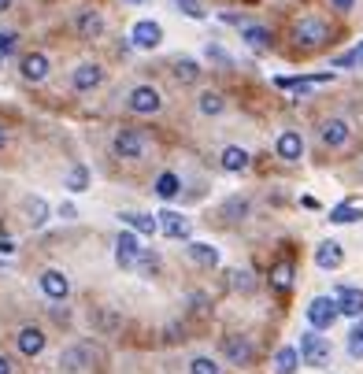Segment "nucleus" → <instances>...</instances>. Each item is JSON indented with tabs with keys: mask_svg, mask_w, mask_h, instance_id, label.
Here are the masks:
<instances>
[{
	"mask_svg": "<svg viewBox=\"0 0 363 374\" xmlns=\"http://www.w3.org/2000/svg\"><path fill=\"white\" fill-rule=\"evenodd\" d=\"M223 215H230V219H245V215H249V200H241V197H234V200H226V208H223Z\"/></svg>",
	"mask_w": 363,
	"mask_h": 374,
	"instance_id": "obj_37",
	"label": "nucleus"
},
{
	"mask_svg": "<svg viewBox=\"0 0 363 374\" xmlns=\"http://www.w3.org/2000/svg\"><path fill=\"white\" fill-rule=\"evenodd\" d=\"M271 285H274V289H282V293L293 285V264H289V259H282V264H274V267H271Z\"/></svg>",
	"mask_w": 363,
	"mask_h": 374,
	"instance_id": "obj_28",
	"label": "nucleus"
},
{
	"mask_svg": "<svg viewBox=\"0 0 363 374\" xmlns=\"http://www.w3.org/2000/svg\"><path fill=\"white\" fill-rule=\"evenodd\" d=\"M174 78H178V82H196V78H201V67H196V60H178L174 63Z\"/></svg>",
	"mask_w": 363,
	"mask_h": 374,
	"instance_id": "obj_31",
	"label": "nucleus"
},
{
	"mask_svg": "<svg viewBox=\"0 0 363 374\" xmlns=\"http://www.w3.org/2000/svg\"><path fill=\"white\" fill-rule=\"evenodd\" d=\"M130 41H134L138 48H156L163 41V26L152 23V19H138L134 30H130Z\"/></svg>",
	"mask_w": 363,
	"mask_h": 374,
	"instance_id": "obj_6",
	"label": "nucleus"
},
{
	"mask_svg": "<svg viewBox=\"0 0 363 374\" xmlns=\"http://www.w3.org/2000/svg\"><path fill=\"white\" fill-rule=\"evenodd\" d=\"M4 11H11V0H0V15H4Z\"/></svg>",
	"mask_w": 363,
	"mask_h": 374,
	"instance_id": "obj_46",
	"label": "nucleus"
},
{
	"mask_svg": "<svg viewBox=\"0 0 363 374\" xmlns=\"http://www.w3.org/2000/svg\"><path fill=\"white\" fill-rule=\"evenodd\" d=\"M274 149H278V156H282V159H289V164H293V159H301L304 141H301V134H296V130H286V134H278Z\"/></svg>",
	"mask_w": 363,
	"mask_h": 374,
	"instance_id": "obj_17",
	"label": "nucleus"
},
{
	"mask_svg": "<svg viewBox=\"0 0 363 374\" xmlns=\"http://www.w3.org/2000/svg\"><path fill=\"white\" fill-rule=\"evenodd\" d=\"M126 108L134 111V115H156V111L163 108V96H160L156 86H138V89H130Z\"/></svg>",
	"mask_w": 363,
	"mask_h": 374,
	"instance_id": "obj_3",
	"label": "nucleus"
},
{
	"mask_svg": "<svg viewBox=\"0 0 363 374\" xmlns=\"http://www.w3.org/2000/svg\"><path fill=\"white\" fill-rule=\"evenodd\" d=\"M111 149H115V156H119V159H138L145 152V137L138 134V130H119L115 141H111Z\"/></svg>",
	"mask_w": 363,
	"mask_h": 374,
	"instance_id": "obj_5",
	"label": "nucleus"
},
{
	"mask_svg": "<svg viewBox=\"0 0 363 374\" xmlns=\"http://www.w3.org/2000/svg\"><path fill=\"white\" fill-rule=\"evenodd\" d=\"M19 352H23V356L45 352V334H41L38 327H23V330H19Z\"/></svg>",
	"mask_w": 363,
	"mask_h": 374,
	"instance_id": "obj_19",
	"label": "nucleus"
},
{
	"mask_svg": "<svg viewBox=\"0 0 363 374\" xmlns=\"http://www.w3.org/2000/svg\"><path fill=\"white\" fill-rule=\"evenodd\" d=\"M126 226H134L138 234H156L160 230V215H141V211H123L119 215Z\"/></svg>",
	"mask_w": 363,
	"mask_h": 374,
	"instance_id": "obj_21",
	"label": "nucleus"
},
{
	"mask_svg": "<svg viewBox=\"0 0 363 374\" xmlns=\"http://www.w3.org/2000/svg\"><path fill=\"white\" fill-rule=\"evenodd\" d=\"M182 189V182H178V174H171V171H163L160 178H156V193H160V197L163 200H171L174 197V193Z\"/></svg>",
	"mask_w": 363,
	"mask_h": 374,
	"instance_id": "obj_30",
	"label": "nucleus"
},
{
	"mask_svg": "<svg viewBox=\"0 0 363 374\" xmlns=\"http://www.w3.org/2000/svg\"><path fill=\"white\" fill-rule=\"evenodd\" d=\"M82 363H86V352H82V348H67V352L60 356V367L63 370H82Z\"/></svg>",
	"mask_w": 363,
	"mask_h": 374,
	"instance_id": "obj_32",
	"label": "nucleus"
},
{
	"mask_svg": "<svg viewBox=\"0 0 363 374\" xmlns=\"http://www.w3.org/2000/svg\"><path fill=\"white\" fill-rule=\"evenodd\" d=\"M123 4H138L141 8V4H148V0H123Z\"/></svg>",
	"mask_w": 363,
	"mask_h": 374,
	"instance_id": "obj_48",
	"label": "nucleus"
},
{
	"mask_svg": "<svg viewBox=\"0 0 363 374\" xmlns=\"http://www.w3.org/2000/svg\"><path fill=\"white\" fill-rule=\"evenodd\" d=\"M296 363H301V348H278L274 356V374H296Z\"/></svg>",
	"mask_w": 363,
	"mask_h": 374,
	"instance_id": "obj_23",
	"label": "nucleus"
},
{
	"mask_svg": "<svg viewBox=\"0 0 363 374\" xmlns=\"http://www.w3.org/2000/svg\"><path fill=\"white\" fill-rule=\"evenodd\" d=\"M196 108H201V115H219V111L226 108V101H223V96L219 93H201V101H196Z\"/></svg>",
	"mask_w": 363,
	"mask_h": 374,
	"instance_id": "obj_29",
	"label": "nucleus"
},
{
	"mask_svg": "<svg viewBox=\"0 0 363 374\" xmlns=\"http://www.w3.org/2000/svg\"><path fill=\"white\" fill-rule=\"evenodd\" d=\"M60 219H67V222H74V219H78V211H74V204H60Z\"/></svg>",
	"mask_w": 363,
	"mask_h": 374,
	"instance_id": "obj_42",
	"label": "nucleus"
},
{
	"mask_svg": "<svg viewBox=\"0 0 363 374\" xmlns=\"http://www.w3.org/2000/svg\"><path fill=\"white\" fill-rule=\"evenodd\" d=\"M301 360L308 367H326L330 363V341L319 337V330H308L301 337Z\"/></svg>",
	"mask_w": 363,
	"mask_h": 374,
	"instance_id": "obj_2",
	"label": "nucleus"
},
{
	"mask_svg": "<svg viewBox=\"0 0 363 374\" xmlns=\"http://www.w3.org/2000/svg\"><path fill=\"white\" fill-rule=\"evenodd\" d=\"M245 167H249V152L238 149V144H230V149H223V171L230 174H241Z\"/></svg>",
	"mask_w": 363,
	"mask_h": 374,
	"instance_id": "obj_22",
	"label": "nucleus"
},
{
	"mask_svg": "<svg viewBox=\"0 0 363 374\" xmlns=\"http://www.w3.org/2000/svg\"><path fill=\"white\" fill-rule=\"evenodd\" d=\"M78 34H82V41H96V38H101L104 34V15L101 11H82L78 15Z\"/></svg>",
	"mask_w": 363,
	"mask_h": 374,
	"instance_id": "obj_15",
	"label": "nucleus"
},
{
	"mask_svg": "<svg viewBox=\"0 0 363 374\" xmlns=\"http://www.w3.org/2000/svg\"><path fill=\"white\" fill-rule=\"evenodd\" d=\"M160 230L171 241H186L189 237V222L178 215V211H160Z\"/></svg>",
	"mask_w": 363,
	"mask_h": 374,
	"instance_id": "obj_14",
	"label": "nucleus"
},
{
	"mask_svg": "<svg viewBox=\"0 0 363 374\" xmlns=\"http://www.w3.org/2000/svg\"><path fill=\"white\" fill-rule=\"evenodd\" d=\"M330 4H334L337 11H352V4H356V0H330Z\"/></svg>",
	"mask_w": 363,
	"mask_h": 374,
	"instance_id": "obj_44",
	"label": "nucleus"
},
{
	"mask_svg": "<svg viewBox=\"0 0 363 374\" xmlns=\"http://www.w3.org/2000/svg\"><path fill=\"white\" fill-rule=\"evenodd\" d=\"M174 8L182 11V15H189V19H204V4H201V0H174Z\"/></svg>",
	"mask_w": 363,
	"mask_h": 374,
	"instance_id": "obj_35",
	"label": "nucleus"
},
{
	"mask_svg": "<svg viewBox=\"0 0 363 374\" xmlns=\"http://www.w3.org/2000/svg\"><path fill=\"white\" fill-rule=\"evenodd\" d=\"M71 82H74V89H78V93H89V89H96V86L104 82V71L96 67V63H82V67L74 71Z\"/></svg>",
	"mask_w": 363,
	"mask_h": 374,
	"instance_id": "obj_13",
	"label": "nucleus"
},
{
	"mask_svg": "<svg viewBox=\"0 0 363 374\" xmlns=\"http://www.w3.org/2000/svg\"><path fill=\"white\" fill-rule=\"evenodd\" d=\"M26 219H30V226H45L48 222V204H45V197H26Z\"/></svg>",
	"mask_w": 363,
	"mask_h": 374,
	"instance_id": "obj_25",
	"label": "nucleus"
},
{
	"mask_svg": "<svg viewBox=\"0 0 363 374\" xmlns=\"http://www.w3.org/2000/svg\"><path fill=\"white\" fill-rule=\"evenodd\" d=\"M138 264H141V271H148V274H152V271L160 267V256L145 249V252H141V259H138Z\"/></svg>",
	"mask_w": 363,
	"mask_h": 374,
	"instance_id": "obj_40",
	"label": "nucleus"
},
{
	"mask_svg": "<svg viewBox=\"0 0 363 374\" xmlns=\"http://www.w3.org/2000/svg\"><path fill=\"white\" fill-rule=\"evenodd\" d=\"M189 374H219V363L208 360V356H196V360L189 363Z\"/></svg>",
	"mask_w": 363,
	"mask_h": 374,
	"instance_id": "obj_36",
	"label": "nucleus"
},
{
	"mask_svg": "<svg viewBox=\"0 0 363 374\" xmlns=\"http://www.w3.org/2000/svg\"><path fill=\"white\" fill-rule=\"evenodd\" d=\"M19 71H23L26 82H45L48 78V56L45 52H26L23 63H19Z\"/></svg>",
	"mask_w": 363,
	"mask_h": 374,
	"instance_id": "obj_12",
	"label": "nucleus"
},
{
	"mask_svg": "<svg viewBox=\"0 0 363 374\" xmlns=\"http://www.w3.org/2000/svg\"><path fill=\"white\" fill-rule=\"evenodd\" d=\"M293 38H296V45H304V48H319L323 41H330V26L323 19H315V15H308V19H301L293 26Z\"/></svg>",
	"mask_w": 363,
	"mask_h": 374,
	"instance_id": "obj_1",
	"label": "nucleus"
},
{
	"mask_svg": "<svg viewBox=\"0 0 363 374\" xmlns=\"http://www.w3.org/2000/svg\"><path fill=\"white\" fill-rule=\"evenodd\" d=\"M63 189H71V193L89 189V171H86V164H74V167L67 171V178H63Z\"/></svg>",
	"mask_w": 363,
	"mask_h": 374,
	"instance_id": "obj_26",
	"label": "nucleus"
},
{
	"mask_svg": "<svg viewBox=\"0 0 363 374\" xmlns=\"http://www.w3.org/2000/svg\"><path fill=\"white\" fill-rule=\"evenodd\" d=\"M241 38L249 41L252 48H267V45L274 41L271 30H267V26H256V23H245V26H241Z\"/></svg>",
	"mask_w": 363,
	"mask_h": 374,
	"instance_id": "obj_24",
	"label": "nucleus"
},
{
	"mask_svg": "<svg viewBox=\"0 0 363 374\" xmlns=\"http://www.w3.org/2000/svg\"><path fill=\"white\" fill-rule=\"evenodd\" d=\"M208 60H216V63H223V67H230V56L223 52L219 45H208Z\"/></svg>",
	"mask_w": 363,
	"mask_h": 374,
	"instance_id": "obj_41",
	"label": "nucleus"
},
{
	"mask_svg": "<svg viewBox=\"0 0 363 374\" xmlns=\"http://www.w3.org/2000/svg\"><path fill=\"white\" fill-rule=\"evenodd\" d=\"M41 293L48 300H67V293H71V278L63 271H45L41 274Z\"/></svg>",
	"mask_w": 363,
	"mask_h": 374,
	"instance_id": "obj_9",
	"label": "nucleus"
},
{
	"mask_svg": "<svg viewBox=\"0 0 363 374\" xmlns=\"http://www.w3.org/2000/svg\"><path fill=\"white\" fill-rule=\"evenodd\" d=\"M323 82H334V71H323V74H304V78H278V89H289V93H308Z\"/></svg>",
	"mask_w": 363,
	"mask_h": 374,
	"instance_id": "obj_10",
	"label": "nucleus"
},
{
	"mask_svg": "<svg viewBox=\"0 0 363 374\" xmlns=\"http://www.w3.org/2000/svg\"><path fill=\"white\" fill-rule=\"evenodd\" d=\"M189 259L201 267H216L219 264V249L208 245V241H189Z\"/></svg>",
	"mask_w": 363,
	"mask_h": 374,
	"instance_id": "obj_20",
	"label": "nucleus"
},
{
	"mask_svg": "<svg viewBox=\"0 0 363 374\" xmlns=\"http://www.w3.org/2000/svg\"><path fill=\"white\" fill-rule=\"evenodd\" d=\"M359 219H363V208H356V204H337L330 211V222H337V226H349V222H359Z\"/></svg>",
	"mask_w": 363,
	"mask_h": 374,
	"instance_id": "obj_27",
	"label": "nucleus"
},
{
	"mask_svg": "<svg viewBox=\"0 0 363 374\" xmlns=\"http://www.w3.org/2000/svg\"><path fill=\"white\" fill-rule=\"evenodd\" d=\"M230 285H234V289H241V293H252V274L249 271H234V274H230Z\"/></svg>",
	"mask_w": 363,
	"mask_h": 374,
	"instance_id": "obj_38",
	"label": "nucleus"
},
{
	"mask_svg": "<svg viewBox=\"0 0 363 374\" xmlns=\"http://www.w3.org/2000/svg\"><path fill=\"white\" fill-rule=\"evenodd\" d=\"M223 352H226V360L230 363H238V367H249L252 363V345H249V337H226L223 341Z\"/></svg>",
	"mask_w": 363,
	"mask_h": 374,
	"instance_id": "obj_11",
	"label": "nucleus"
},
{
	"mask_svg": "<svg viewBox=\"0 0 363 374\" xmlns=\"http://www.w3.org/2000/svg\"><path fill=\"white\" fill-rule=\"evenodd\" d=\"M0 374H11V360H8V356H0Z\"/></svg>",
	"mask_w": 363,
	"mask_h": 374,
	"instance_id": "obj_45",
	"label": "nucleus"
},
{
	"mask_svg": "<svg viewBox=\"0 0 363 374\" xmlns=\"http://www.w3.org/2000/svg\"><path fill=\"white\" fill-rule=\"evenodd\" d=\"M337 315H341V307H337L334 297H315V300L308 304V322H311V330H330Z\"/></svg>",
	"mask_w": 363,
	"mask_h": 374,
	"instance_id": "obj_4",
	"label": "nucleus"
},
{
	"mask_svg": "<svg viewBox=\"0 0 363 374\" xmlns=\"http://www.w3.org/2000/svg\"><path fill=\"white\" fill-rule=\"evenodd\" d=\"M141 245H138V237L134 234H119V237H115V264H119V267H134L138 264V259H141Z\"/></svg>",
	"mask_w": 363,
	"mask_h": 374,
	"instance_id": "obj_7",
	"label": "nucleus"
},
{
	"mask_svg": "<svg viewBox=\"0 0 363 374\" xmlns=\"http://www.w3.org/2000/svg\"><path fill=\"white\" fill-rule=\"evenodd\" d=\"M363 63V41L356 45V48H349V52H341L337 60H334V67H359Z\"/></svg>",
	"mask_w": 363,
	"mask_h": 374,
	"instance_id": "obj_33",
	"label": "nucleus"
},
{
	"mask_svg": "<svg viewBox=\"0 0 363 374\" xmlns=\"http://www.w3.org/2000/svg\"><path fill=\"white\" fill-rule=\"evenodd\" d=\"M349 356H356V360H363V319H359L356 327L349 330Z\"/></svg>",
	"mask_w": 363,
	"mask_h": 374,
	"instance_id": "obj_34",
	"label": "nucleus"
},
{
	"mask_svg": "<svg viewBox=\"0 0 363 374\" xmlns=\"http://www.w3.org/2000/svg\"><path fill=\"white\" fill-rule=\"evenodd\" d=\"M319 137H323V144H330V149H341V144L349 141V123L345 119H326Z\"/></svg>",
	"mask_w": 363,
	"mask_h": 374,
	"instance_id": "obj_16",
	"label": "nucleus"
},
{
	"mask_svg": "<svg viewBox=\"0 0 363 374\" xmlns=\"http://www.w3.org/2000/svg\"><path fill=\"white\" fill-rule=\"evenodd\" d=\"M15 41H19V34H15V30H0V60H8L11 52H15Z\"/></svg>",
	"mask_w": 363,
	"mask_h": 374,
	"instance_id": "obj_39",
	"label": "nucleus"
},
{
	"mask_svg": "<svg viewBox=\"0 0 363 374\" xmlns=\"http://www.w3.org/2000/svg\"><path fill=\"white\" fill-rule=\"evenodd\" d=\"M334 300L341 307V315H349V319H363V289L356 285H341L334 293Z\"/></svg>",
	"mask_w": 363,
	"mask_h": 374,
	"instance_id": "obj_8",
	"label": "nucleus"
},
{
	"mask_svg": "<svg viewBox=\"0 0 363 374\" xmlns=\"http://www.w3.org/2000/svg\"><path fill=\"white\" fill-rule=\"evenodd\" d=\"M4 141H8V134H4V126H0V149H4Z\"/></svg>",
	"mask_w": 363,
	"mask_h": 374,
	"instance_id": "obj_47",
	"label": "nucleus"
},
{
	"mask_svg": "<svg viewBox=\"0 0 363 374\" xmlns=\"http://www.w3.org/2000/svg\"><path fill=\"white\" fill-rule=\"evenodd\" d=\"M341 259H345V252H341V245H337V241H323V245L315 249V264H319L323 271H334V267H341Z\"/></svg>",
	"mask_w": 363,
	"mask_h": 374,
	"instance_id": "obj_18",
	"label": "nucleus"
},
{
	"mask_svg": "<svg viewBox=\"0 0 363 374\" xmlns=\"http://www.w3.org/2000/svg\"><path fill=\"white\" fill-rule=\"evenodd\" d=\"M15 245H11V237H0V256H11Z\"/></svg>",
	"mask_w": 363,
	"mask_h": 374,
	"instance_id": "obj_43",
	"label": "nucleus"
}]
</instances>
